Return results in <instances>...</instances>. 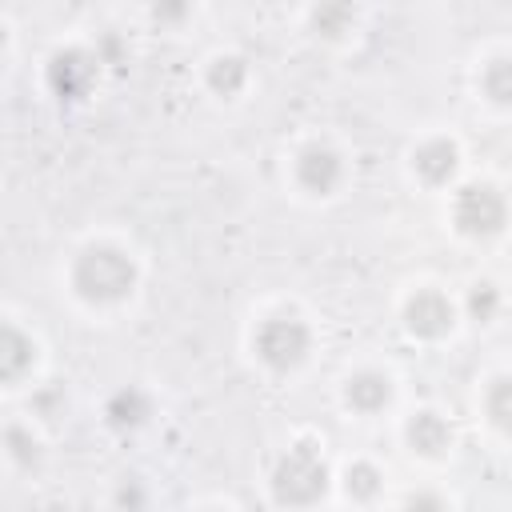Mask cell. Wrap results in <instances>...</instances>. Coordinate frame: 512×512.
I'll return each mask as SVG.
<instances>
[{
    "label": "cell",
    "instance_id": "6da1fadb",
    "mask_svg": "<svg viewBox=\"0 0 512 512\" xmlns=\"http://www.w3.org/2000/svg\"><path fill=\"white\" fill-rule=\"evenodd\" d=\"M72 280H76V288H80L84 300L108 304V300H120V296L132 288L136 268H132V260H128L124 252H116V248H88V252L76 260Z\"/></svg>",
    "mask_w": 512,
    "mask_h": 512
},
{
    "label": "cell",
    "instance_id": "7a4b0ae2",
    "mask_svg": "<svg viewBox=\"0 0 512 512\" xmlns=\"http://www.w3.org/2000/svg\"><path fill=\"white\" fill-rule=\"evenodd\" d=\"M324 484H328V472L312 444L288 448V456L272 472V492L280 504H312L324 496Z\"/></svg>",
    "mask_w": 512,
    "mask_h": 512
},
{
    "label": "cell",
    "instance_id": "3957f363",
    "mask_svg": "<svg viewBox=\"0 0 512 512\" xmlns=\"http://www.w3.org/2000/svg\"><path fill=\"white\" fill-rule=\"evenodd\" d=\"M256 352L264 364L272 368H292L304 360L308 352V328L296 316H272L264 320V328L256 332Z\"/></svg>",
    "mask_w": 512,
    "mask_h": 512
},
{
    "label": "cell",
    "instance_id": "277c9868",
    "mask_svg": "<svg viewBox=\"0 0 512 512\" xmlns=\"http://www.w3.org/2000/svg\"><path fill=\"white\" fill-rule=\"evenodd\" d=\"M456 224L468 236H492L504 224V200L488 184H468L456 196Z\"/></svg>",
    "mask_w": 512,
    "mask_h": 512
},
{
    "label": "cell",
    "instance_id": "5b68a950",
    "mask_svg": "<svg viewBox=\"0 0 512 512\" xmlns=\"http://www.w3.org/2000/svg\"><path fill=\"white\" fill-rule=\"evenodd\" d=\"M408 328L416 336H444L452 328V304L440 292H416L408 300Z\"/></svg>",
    "mask_w": 512,
    "mask_h": 512
},
{
    "label": "cell",
    "instance_id": "8992f818",
    "mask_svg": "<svg viewBox=\"0 0 512 512\" xmlns=\"http://www.w3.org/2000/svg\"><path fill=\"white\" fill-rule=\"evenodd\" d=\"M92 60L84 56V52H60L56 60H52V68H48V80H52V88L60 92V96H80L84 88H88V80H92Z\"/></svg>",
    "mask_w": 512,
    "mask_h": 512
},
{
    "label": "cell",
    "instance_id": "52a82bcc",
    "mask_svg": "<svg viewBox=\"0 0 512 512\" xmlns=\"http://www.w3.org/2000/svg\"><path fill=\"white\" fill-rule=\"evenodd\" d=\"M296 172H300V184H304V188H312V192H332L336 180H340V160H336L332 148H320V144H316V148H308V152L300 156Z\"/></svg>",
    "mask_w": 512,
    "mask_h": 512
},
{
    "label": "cell",
    "instance_id": "ba28073f",
    "mask_svg": "<svg viewBox=\"0 0 512 512\" xmlns=\"http://www.w3.org/2000/svg\"><path fill=\"white\" fill-rule=\"evenodd\" d=\"M416 172H420L424 180H432V184L448 180V176L456 172V148H452L448 140H428V144L416 152Z\"/></svg>",
    "mask_w": 512,
    "mask_h": 512
},
{
    "label": "cell",
    "instance_id": "9c48e42d",
    "mask_svg": "<svg viewBox=\"0 0 512 512\" xmlns=\"http://www.w3.org/2000/svg\"><path fill=\"white\" fill-rule=\"evenodd\" d=\"M28 364H32V340L20 336V332L8 324L4 336H0V372H4V380H16Z\"/></svg>",
    "mask_w": 512,
    "mask_h": 512
},
{
    "label": "cell",
    "instance_id": "30bf717a",
    "mask_svg": "<svg viewBox=\"0 0 512 512\" xmlns=\"http://www.w3.org/2000/svg\"><path fill=\"white\" fill-rule=\"evenodd\" d=\"M388 380L384 376H376V372H360L352 384H348V404L352 408H360V412H376V408H384L388 404Z\"/></svg>",
    "mask_w": 512,
    "mask_h": 512
},
{
    "label": "cell",
    "instance_id": "8fae6325",
    "mask_svg": "<svg viewBox=\"0 0 512 512\" xmlns=\"http://www.w3.org/2000/svg\"><path fill=\"white\" fill-rule=\"evenodd\" d=\"M408 440H412V448H420V452H440L444 444H448V424L436 416V412H420L412 424H408Z\"/></svg>",
    "mask_w": 512,
    "mask_h": 512
},
{
    "label": "cell",
    "instance_id": "7c38bea8",
    "mask_svg": "<svg viewBox=\"0 0 512 512\" xmlns=\"http://www.w3.org/2000/svg\"><path fill=\"white\" fill-rule=\"evenodd\" d=\"M484 88H488L492 100L512 104V60H492L488 72H484Z\"/></svg>",
    "mask_w": 512,
    "mask_h": 512
},
{
    "label": "cell",
    "instance_id": "4fadbf2b",
    "mask_svg": "<svg viewBox=\"0 0 512 512\" xmlns=\"http://www.w3.org/2000/svg\"><path fill=\"white\" fill-rule=\"evenodd\" d=\"M208 80H212V88L216 92H236L240 84H244V64L236 60V56H224V60H216L212 64V72H208Z\"/></svg>",
    "mask_w": 512,
    "mask_h": 512
},
{
    "label": "cell",
    "instance_id": "5bb4252c",
    "mask_svg": "<svg viewBox=\"0 0 512 512\" xmlns=\"http://www.w3.org/2000/svg\"><path fill=\"white\" fill-rule=\"evenodd\" d=\"M488 412H492V420H496L500 428L512 432V376H504V380L492 384V392H488Z\"/></svg>",
    "mask_w": 512,
    "mask_h": 512
},
{
    "label": "cell",
    "instance_id": "9a60e30c",
    "mask_svg": "<svg viewBox=\"0 0 512 512\" xmlns=\"http://www.w3.org/2000/svg\"><path fill=\"white\" fill-rule=\"evenodd\" d=\"M144 412H148V404H144L140 392H120V396L108 404V416H112L116 424H136Z\"/></svg>",
    "mask_w": 512,
    "mask_h": 512
},
{
    "label": "cell",
    "instance_id": "2e32d148",
    "mask_svg": "<svg viewBox=\"0 0 512 512\" xmlns=\"http://www.w3.org/2000/svg\"><path fill=\"white\" fill-rule=\"evenodd\" d=\"M376 488H380V476H376L372 464H352V468H348V492H352V496L368 500Z\"/></svg>",
    "mask_w": 512,
    "mask_h": 512
},
{
    "label": "cell",
    "instance_id": "e0dca14e",
    "mask_svg": "<svg viewBox=\"0 0 512 512\" xmlns=\"http://www.w3.org/2000/svg\"><path fill=\"white\" fill-rule=\"evenodd\" d=\"M468 308H472V316H476V320H488V316L496 312V288H488V284L472 288V300H468Z\"/></svg>",
    "mask_w": 512,
    "mask_h": 512
},
{
    "label": "cell",
    "instance_id": "ac0fdd59",
    "mask_svg": "<svg viewBox=\"0 0 512 512\" xmlns=\"http://www.w3.org/2000/svg\"><path fill=\"white\" fill-rule=\"evenodd\" d=\"M340 20H352V8H320L316 12V28H324V32H340Z\"/></svg>",
    "mask_w": 512,
    "mask_h": 512
},
{
    "label": "cell",
    "instance_id": "d6986e66",
    "mask_svg": "<svg viewBox=\"0 0 512 512\" xmlns=\"http://www.w3.org/2000/svg\"><path fill=\"white\" fill-rule=\"evenodd\" d=\"M408 512H444V504H440L436 496L420 492V496H412V500H408Z\"/></svg>",
    "mask_w": 512,
    "mask_h": 512
}]
</instances>
